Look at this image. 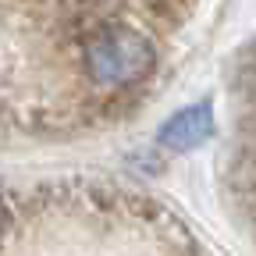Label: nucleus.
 Instances as JSON below:
<instances>
[{
  "label": "nucleus",
  "instance_id": "obj_1",
  "mask_svg": "<svg viewBox=\"0 0 256 256\" xmlns=\"http://www.w3.org/2000/svg\"><path fill=\"white\" fill-rule=\"evenodd\" d=\"M153 40L128 22H100L82 46L86 75L96 89H124L153 72Z\"/></svg>",
  "mask_w": 256,
  "mask_h": 256
},
{
  "label": "nucleus",
  "instance_id": "obj_2",
  "mask_svg": "<svg viewBox=\"0 0 256 256\" xmlns=\"http://www.w3.org/2000/svg\"><path fill=\"white\" fill-rule=\"evenodd\" d=\"M214 136V110L206 104L178 110L164 128H160V142L168 150H196Z\"/></svg>",
  "mask_w": 256,
  "mask_h": 256
},
{
  "label": "nucleus",
  "instance_id": "obj_3",
  "mask_svg": "<svg viewBox=\"0 0 256 256\" xmlns=\"http://www.w3.org/2000/svg\"><path fill=\"white\" fill-rule=\"evenodd\" d=\"M4 224H8V206H4V200H0V232H4Z\"/></svg>",
  "mask_w": 256,
  "mask_h": 256
}]
</instances>
